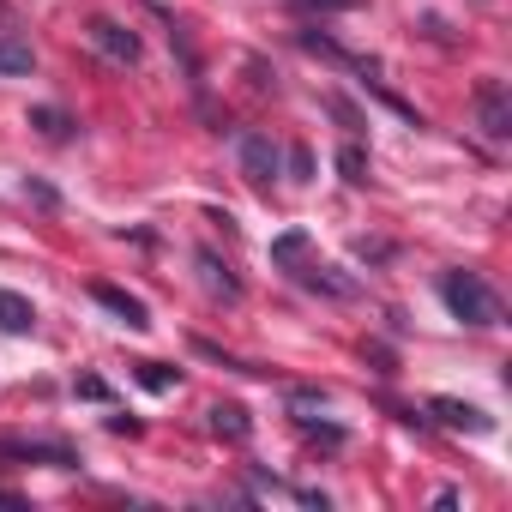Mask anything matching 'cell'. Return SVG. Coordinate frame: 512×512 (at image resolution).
<instances>
[{
  "mask_svg": "<svg viewBox=\"0 0 512 512\" xmlns=\"http://www.w3.org/2000/svg\"><path fill=\"white\" fill-rule=\"evenodd\" d=\"M0 458H19V464H55V470H79V452L67 440H0Z\"/></svg>",
  "mask_w": 512,
  "mask_h": 512,
  "instance_id": "277c9868",
  "label": "cell"
},
{
  "mask_svg": "<svg viewBox=\"0 0 512 512\" xmlns=\"http://www.w3.org/2000/svg\"><path fill=\"white\" fill-rule=\"evenodd\" d=\"M338 169H344L350 187H362V181H368V151H362V145H344V151H338Z\"/></svg>",
  "mask_w": 512,
  "mask_h": 512,
  "instance_id": "9a60e30c",
  "label": "cell"
},
{
  "mask_svg": "<svg viewBox=\"0 0 512 512\" xmlns=\"http://www.w3.org/2000/svg\"><path fill=\"white\" fill-rule=\"evenodd\" d=\"M85 37H91V49H103L109 61H121V67H139V55H145V43H139V31H127L121 19H85Z\"/></svg>",
  "mask_w": 512,
  "mask_h": 512,
  "instance_id": "7a4b0ae2",
  "label": "cell"
},
{
  "mask_svg": "<svg viewBox=\"0 0 512 512\" xmlns=\"http://www.w3.org/2000/svg\"><path fill=\"white\" fill-rule=\"evenodd\" d=\"M326 398H332L326 386H296V392H290V404H326Z\"/></svg>",
  "mask_w": 512,
  "mask_h": 512,
  "instance_id": "d6986e66",
  "label": "cell"
},
{
  "mask_svg": "<svg viewBox=\"0 0 512 512\" xmlns=\"http://www.w3.org/2000/svg\"><path fill=\"white\" fill-rule=\"evenodd\" d=\"M25 199H37V205H55V193H49L43 181H25Z\"/></svg>",
  "mask_w": 512,
  "mask_h": 512,
  "instance_id": "7402d4cb",
  "label": "cell"
},
{
  "mask_svg": "<svg viewBox=\"0 0 512 512\" xmlns=\"http://www.w3.org/2000/svg\"><path fill=\"white\" fill-rule=\"evenodd\" d=\"M91 302H97V308H109L121 326H133V332H151V308H145L139 296H127V290H115V284H91Z\"/></svg>",
  "mask_w": 512,
  "mask_h": 512,
  "instance_id": "52a82bcc",
  "label": "cell"
},
{
  "mask_svg": "<svg viewBox=\"0 0 512 512\" xmlns=\"http://www.w3.org/2000/svg\"><path fill=\"white\" fill-rule=\"evenodd\" d=\"M31 127H37L43 139H67V133H73V121H67L61 109H31Z\"/></svg>",
  "mask_w": 512,
  "mask_h": 512,
  "instance_id": "5bb4252c",
  "label": "cell"
},
{
  "mask_svg": "<svg viewBox=\"0 0 512 512\" xmlns=\"http://www.w3.org/2000/svg\"><path fill=\"white\" fill-rule=\"evenodd\" d=\"M0 73H7V79H31L37 73V55L19 37H0Z\"/></svg>",
  "mask_w": 512,
  "mask_h": 512,
  "instance_id": "8fae6325",
  "label": "cell"
},
{
  "mask_svg": "<svg viewBox=\"0 0 512 512\" xmlns=\"http://www.w3.org/2000/svg\"><path fill=\"white\" fill-rule=\"evenodd\" d=\"M235 151H241V175H247V181H260V187H272V175L284 169V151H278L266 133H241Z\"/></svg>",
  "mask_w": 512,
  "mask_h": 512,
  "instance_id": "5b68a950",
  "label": "cell"
},
{
  "mask_svg": "<svg viewBox=\"0 0 512 512\" xmlns=\"http://www.w3.org/2000/svg\"><path fill=\"white\" fill-rule=\"evenodd\" d=\"M440 302L452 308V320H464V326H476V332L500 326V296H494L476 272H446V278H440Z\"/></svg>",
  "mask_w": 512,
  "mask_h": 512,
  "instance_id": "6da1fadb",
  "label": "cell"
},
{
  "mask_svg": "<svg viewBox=\"0 0 512 512\" xmlns=\"http://www.w3.org/2000/svg\"><path fill=\"white\" fill-rule=\"evenodd\" d=\"M476 127L500 145V139H512V91L500 85V79H482L476 85Z\"/></svg>",
  "mask_w": 512,
  "mask_h": 512,
  "instance_id": "3957f363",
  "label": "cell"
},
{
  "mask_svg": "<svg viewBox=\"0 0 512 512\" xmlns=\"http://www.w3.org/2000/svg\"><path fill=\"white\" fill-rule=\"evenodd\" d=\"M296 278H302L308 290H326V296H338V302H350V296H356V284H350V278H338V266H302Z\"/></svg>",
  "mask_w": 512,
  "mask_h": 512,
  "instance_id": "30bf717a",
  "label": "cell"
},
{
  "mask_svg": "<svg viewBox=\"0 0 512 512\" xmlns=\"http://www.w3.org/2000/svg\"><path fill=\"white\" fill-rule=\"evenodd\" d=\"M428 416L446 422V428H458V434H494V416L476 410V404H464V398H428Z\"/></svg>",
  "mask_w": 512,
  "mask_h": 512,
  "instance_id": "8992f818",
  "label": "cell"
},
{
  "mask_svg": "<svg viewBox=\"0 0 512 512\" xmlns=\"http://www.w3.org/2000/svg\"><path fill=\"white\" fill-rule=\"evenodd\" d=\"M79 398H109V386H103L97 374H85V380H79Z\"/></svg>",
  "mask_w": 512,
  "mask_h": 512,
  "instance_id": "44dd1931",
  "label": "cell"
},
{
  "mask_svg": "<svg viewBox=\"0 0 512 512\" xmlns=\"http://www.w3.org/2000/svg\"><path fill=\"white\" fill-rule=\"evenodd\" d=\"M290 181H314V151H308V145L290 151Z\"/></svg>",
  "mask_w": 512,
  "mask_h": 512,
  "instance_id": "e0dca14e",
  "label": "cell"
},
{
  "mask_svg": "<svg viewBox=\"0 0 512 512\" xmlns=\"http://www.w3.org/2000/svg\"><path fill=\"white\" fill-rule=\"evenodd\" d=\"M211 428H217L223 440H247V434H253V422H247L241 404H211Z\"/></svg>",
  "mask_w": 512,
  "mask_h": 512,
  "instance_id": "7c38bea8",
  "label": "cell"
},
{
  "mask_svg": "<svg viewBox=\"0 0 512 512\" xmlns=\"http://www.w3.org/2000/svg\"><path fill=\"white\" fill-rule=\"evenodd\" d=\"M0 332H37V308L19 290H0Z\"/></svg>",
  "mask_w": 512,
  "mask_h": 512,
  "instance_id": "9c48e42d",
  "label": "cell"
},
{
  "mask_svg": "<svg viewBox=\"0 0 512 512\" xmlns=\"http://www.w3.org/2000/svg\"><path fill=\"white\" fill-rule=\"evenodd\" d=\"M139 380H145L151 392H175V380H181V374H175V368H163V362H139Z\"/></svg>",
  "mask_w": 512,
  "mask_h": 512,
  "instance_id": "2e32d148",
  "label": "cell"
},
{
  "mask_svg": "<svg viewBox=\"0 0 512 512\" xmlns=\"http://www.w3.org/2000/svg\"><path fill=\"white\" fill-rule=\"evenodd\" d=\"M0 506H25V494L19 488H0Z\"/></svg>",
  "mask_w": 512,
  "mask_h": 512,
  "instance_id": "603a6c76",
  "label": "cell"
},
{
  "mask_svg": "<svg viewBox=\"0 0 512 512\" xmlns=\"http://www.w3.org/2000/svg\"><path fill=\"white\" fill-rule=\"evenodd\" d=\"M332 115H338V121H344V127H362V115H356V109H350V103H344V97H332Z\"/></svg>",
  "mask_w": 512,
  "mask_h": 512,
  "instance_id": "ffe728a7",
  "label": "cell"
},
{
  "mask_svg": "<svg viewBox=\"0 0 512 512\" xmlns=\"http://www.w3.org/2000/svg\"><path fill=\"white\" fill-rule=\"evenodd\" d=\"M193 266L205 272V290H211V296H223V302H241V284H235V272L217 260L211 247H199V253H193Z\"/></svg>",
  "mask_w": 512,
  "mask_h": 512,
  "instance_id": "ba28073f",
  "label": "cell"
},
{
  "mask_svg": "<svg viewBox=\"0 0 512 512\" xmlns=\"http://www.w3.org/2000/svg\"><path fill=\"white\" fill-rule=\"evenodd\" d=\"M296 13H308V7H320V13H344V7H356V0H290Z\"/></svg>",
  "mask_w": 512,
  "mask_h": 512,
  "instance_id": "ac0fdd59",
  "label": "cell"
},
{
  "mask_svg": "<svg viewBox=\"0 0 512 512\" xmlns=\"http://www.w3.org/2000/svg\"><path fill=\"white\" fill-rule=\"evenodd\" d=\"M308 247H314V241H308V229H284V235L272 241V260H278V266H296Z\"/></svg>",
  "mask_w": 512,
  "mask_h": 512,
  "instance_id": "4fadbf2b",
  "label": "cell"
}]
</instances>
